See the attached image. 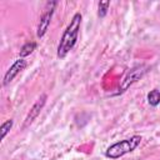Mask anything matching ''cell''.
Returning a JSON list of instances; mask_svg holds the SVG:
<instances>
[{"label": "cell", "mask_w": 160, "mask_h": 160, "mask_svg": "<svg viewBox=\"0 0 160 160\" xmlns=\"http://www.w3.org/2000/svg\"><path fill=\"white\" fill-rule=\"evenodd\" d=\"M148 70H149V66H146V65H138V66L132 68V69L126 74V76L122 79V81H121V84H120V86H119L118 94L124 92L130 85H132L134 82H136L138 80H140V79L148 72Z\"/></svg>", "instance_id": "3"}, {"label": "cell", "mask_w": 160, "mask_h": 160, "mask_svg": "<svg viewBox=\"0 0 160 160\" xmlns=\"http://www.w3.org/2000/svg\"><path fill=\"white\" fill-rule=\"evenodd\" d=\"M12 124H14V121H12L11 119H9V120H6L5 122L1 124V126H0V130H1V139H4V138L6 136V134L10 131V129L12 128Z\"/></svg>", "instance_id": "9"}, {"label": "cell", "mask_w": 160, "mask_h": 160, "mask_svg": "<svg viewBox=\"0 0 160 160\" xmlns=\"http://www.w3.org/2000/svg\"><path fill=\"white\" fill-rule=\"evenodd\" d=\"M141 142V136L139 135H134L129 139L118 141L112 145H110L106 151H105V156L109 159H118L124 156L125 154H129L131 151H134Z\"/></svg>", "instance_id": "2"}, {"label": "cell", "mask_w": 160, "mask_h": 160, "mask_svg": "<svg viewBox=\"0 0 160 160\" xmlns=\"http://www.w3.org/2000/svg\"><path fill=\"white\" fill-rule=\"evenodd\" d=\"M148 102L154 108L158 106L160 104V90L154 89V90L149 91L148 92Z\"/></svg>", "instance_id": "7"}, {"label": "cell", "mask_w": 160, "mask_h": 160, "mask_svg": "<svg viewBox=\"0 0 160 160\" xmlns=\"http://www.w3.org/2000/svg\"><path fill=\"white\" fill-rule=\"evenodd\" d=\"M81 20L82 16L80 12H76L72 19L70 20V24L68 25V28L65 29L59 46H58V58L64 59L69 51L75 46L76 41H78V36H79V30H80V25H81Z\"/></svg>", "instance_id": "1"}, {"label": "cell", "mask_w": 160, "mask_h": 160, "mask_svg": "<svg viewBox=\"0 0 160 160\" xmlns=\"http://www.w3.org/2000/svg\"><path fill=\"white\" fill-rule=\"evenodd\" d=\"M46 99H48V95L46 94H41L40 95V98L36 100V102L31 106L30 111L28 112V115L25 118V121H24V125H22V129H26L38 118V115L40 114V111L42 110V108H44V105L46 102Z\"/></svg>", "instance_id": "5"}, {"label": "cell", "mask_w": 160, "mask_h": 160, "mask_svg": "<svg viewBox=\"0 0 160 160\" xmlns=\"http://www.w3.org/2000/svg\"><path fill=\"white\" fill-rule=\"evenodd\" d=\"M56 5H58L56 1H48L46 2L45 12L41 15L39 25H38V31H36L38 38H42L45 35V32L48 31V28L50 25V21H51V18H52V14H54V10H55Z\"/></svg>", "instance_id": "4"}, {"label": "cell", "mask_w": 160, "mask_h": 160, "mask_svg": "<svg viewBox=\"0 0 160 160\" xmlns=\"http://www.w3.org/2000/svg\"><path fill=\"white\" fill-rule=\"evenodd\" d=\"M28 66V61L25 60V59H22V58H19L18 60H15V62L9 68V70L5 72V75H4V81H2V84L6 86L8 84H10L12 80H14V78L20 72V71H22L25 68Z\"/></svg>", "instance_id": "6"}, {"label": "cell", "mask_w": 160, "mask_h": 160, "mask_svg": "<svg viewBox=\"0 0 160 160\" xmlns=\"http://www.w3.org/2000/svg\"><path fill=\"white\" fill-rule=\"evenodd\" d=\"M109 6H110V1H102V2H99V11H98L99 18H105Z\"/></svg>", "instance_id": "10"}, {"label": "cell", "mask_w": 160, "mask_h": 160, "mask_svg": "<svg viewBox=\"0 0 160 160\" xmlns=\"http://www.w3.org/2000/svg\"><path fill=\"white\" fill-rule=\"evenodd\" d=\"M35 48H36V42H34V41L24 44V45L21 46V49H20V58H22V59H24L25 56L30 55V54L35 50Z\"/></svg>", "instance_id": "8"}]
</instances>
